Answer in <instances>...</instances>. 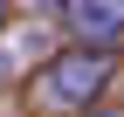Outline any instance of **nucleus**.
<instances>
[{
	"label": "nucleus",
	"instance_id": "f257e3e1",
	"mask_svg": "<svg viewBox=\"0 0 124 117\" xmlns=\"http://www.w3.org/2000/svg\"><path fill=\"white\" fill-rule=\"evenodd\" d=\"M103 83H110V48H62L48 55V62L28 76V103H41V110H90L103 96Z\"/></svg>",
	"mask_w": 124,
	"mask_h": 117
},
{
	"label": "nucleus",
	"instance_id": "f03ea898",
	"mask_svg": "<svg viewBox=\"0 0 124 117\" xmlns=\"http://www.w3.org/2000/svg\"><path fill=\"white\" fill-rule=\"evenodd\" d=\"M62 28L90 48H110L124 35V0H62Z\"/></svg>",
	"mask_w": 124,
	"mask_h": 117
},
{
	"label": "nucleus",
	"instance_id": "7ed1b4c3",
	"mask_svg": "<svg viewBox=\"0 0 124 117\" xmlns=\"http://www.w3.org/2000/svg\"><path fill=\"white\" fill-rule=\"evenodd\" d=\"M41 7H62V0H41Z\"/></svg>",
	"mask_w": 124,
	"mask_h": 117
},
{
	"label": "nucleus",
	"instance_id": "20e7f679",
	"mask_svg": "<svg viewBox=\"0 0 124 117\" xmlns=\"http://www.w3.org/2000/svg\"><path fill=\"white\" fill-rule=\"evenodd\" d=\"M90 117H110V110H90Z\"/></svg>",
	"mask_w": 124,
	"mask_h": 117
}]
</instances>
